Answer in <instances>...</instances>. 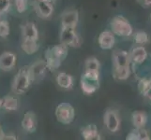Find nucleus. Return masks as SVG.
<instances>
[{
    "instance_id": "393cba45",
    "label": "nucleus",
    "mask_w": 151,
    "mask_h": 140,
    "mask_svg": "<svg viewBox=\"0 0 151 140\" xmlns=\"http://www.w3.org/2000/svg\"><path fill=\"white\" fill-rule=\"evenodd\" d=\"M148 40H149L148 35L145 32H144V31H138L134 35L135 43L140 46H144L145 44H147L148 42Z\"/></svg>"
},
{
    "instance_id": "bb28decb",
    "label": "nucleus",
    "mask_w": 151,
    "mask_h": 140,
    "mask_svg": "<svg viewBox=\"0 0 151 140\" xmlns=\"http://www.w3.org/2000/svg\"><path fill=\"white\" fill-rule=\"evenodd\" d=\"M10 28H9V23L7 21H0V38H6L9 35Z\"/></svg>"
},
{
    "instance_id": "aec40b11",
    "label": "nucleus",
    "mask_w": 151,
    "mask_h": 140,
    "mask_svg": "<svg viewBox=\"0 0 151 140\" xmlns=\"http://www.w3.org/2000/svg\"><path fill=\"white\" fill-rule=\"evenodd\" d=\"M24 53H25L28 55H32L36 53L39 50V44L38 40L35 39H23V42L21 44Z\"/></svg>"
},
{
    "instance_id": "e433bc0d",
    "label": "nucleus",
    "mask_w": 151,
    "mask_h": 140,
    "mask_svg": "<svg viewBox=\"0 0 151 140\" xmlns=\"http://www.w3.org/2000/svg\"><path fill=\"white\" fill-rule=\"evenodd\" d=\"M0 16H1V13H0Z\"/></svg>"
},
{
    "instance_id": "6e6552de",
    "label": "nucleus",
    "mask_w": 151,
    "mask_h": 140,
    "mask_svg": "<svg viewBox=\"0 0 151 140\" xmlns=\"http://www.w3.org/2000/svg\"><path fill=\"white\" fill-rule=\"evenodd\" d=\"M103 121L108 131L111 133H116L120 128V118L116 110L108 109L104 114Z\"/></svg>"
},
{
    "instance_id": "9b49d317",
    "label": "nucleus",
    "mask_w": 151,
    "mask_h": 140,
    "mask_svg": "<svg viewBox=\"0 0 151 140\" xmlns=\"http://www.w3.org/2000/svg\"><path fill=\"white\" fill-rule=\"evenodd\" d=\"M99 45L102 50H110L112 49L114 43H116V38H114V34L110 30H105L101 32L98 38Z\"/></svg>"
},
{
    "instance_id": "20e7f679",
    "label": "nucleus",
    "mask_w": 151,
    "mask_h": 140,
    "mask_svg": "<svg viewBox=\"0 0 151 140\" xmlns=\"http://www.w3.org/2000/svg\"><path fill=\"white\" fill-rule=\"evenodd\" d=\"M112 32L119 37H129L133 33V29L132 24L129 21L123 16L114 17L111 22Z\"/></svg>"
},
{
    "instance_id": "4468645a",
    "label": "nucleus",
    "mask_w": 151,
    "mask_h": 140,
    "mask_svg": "<svg viewBox=\"0 0 151 140\" xmlns=\"http://www.w3.org/2000/svg\"><path fill=\"white\" fill-rule=\"evenodd\" d=\"M22 127L27 133H34L37 129V119L33 111L25 112L22 121Z\"/></svg>"
},
{
    "instance_id": "423d86ee",
    "label": "nucleus",
    "mask_w": 151,
    "mask_h": 140,
    "mask_svg": "<svg viewBox=\"0 0 151 140\" xmlns=\"http://www.w3.org/2000/svg\"><path fill=\"white\" fill-rule=\"evenodd\" d=\"M59 38L61 43L67 46L73 47V48H79L83 42L80 36L76 33L75 28L62 27Z\"/></svg>"
},
{
    "instance_id": "2f4dec72",
    "label": "nucleus",
    "mask_w": 151,
    "mask_h": 140,
    "mask_svg": "<svg viewBox=\"0 0 151 140\" xmlns=\"http://www.w3.org/2000/svg\"><path fill=\"white\" fill-rule=\"evenodd\" d=\"M145 97H147L148 99H150V100H151V86H150V88H149V89L147 90V92H145Z\"/></svg>"
},
{
    "instance_id": "c9c22d12",
    "label": "nucleus",
    "mask_w": 151,
    "mask_h": 140,
    "mask_svg": "<svg viewBox=\"0 0 151 140\" xmlns=\"http://www.w3.org/2000/svg\"><path fill=\"white\" fill-rule=\"evenodd\" d=\"M150 20H151V15H150Z\"/></svg>"
},
{
    "instance_id": "f03ea898",
    "label": "nucleus",
    "mask_w": 151,
    "mask_h": 140,
    "mask_svg": "<svg viewBox=\"0 0 151 140\" xmlns=\"http://www.w3.org/2000/svg\"><path fill=\"white\" fill-rule=\"evenodd\" d=\"M80 86L83 92L86 95H91L100 88V72L85 70L81 77Z\"/></svg>"
},
{
    "instance_id": "a211bd4d",
    "label": "nucleus",
    "mask_w": 151,
    "mask_h": 140,
    "mask_svg": "<svg viewBox=\"0 0 151 140\" xmlns=\"http://www.w3.org/2000/svg\"><path fill=\"white\" fill-rule=\"evenodd\" d=\"M56 82L59 87L65 90H70L73 86V77L66 72H60L56 77Z\"/></svg>"
},
{
    "instance_id": "6ab92c4d",
    "label": "nucleus",
    "mask_w": 151,
    "mask_h": 140,
    "mask_svg": "<svg viewBox=\"0 0 151 140\" xmlns=\"http://www.w3.org/2000/svg\"><path fill=\"white\" fill-rule=\"evenodd\" d=\"M132 121L135 128H145L147 122V115L144 111H134L132 116Z\"/></svg>"
},
{
    "instance_id": "473e14b6",
    "label": "nucleus",
    "mask_w": 151,
    "mask_h": 140,
    "mask_svg": "<svg viewBox=\"0 0 151 140\" xmlns=\"http://www.w3.org/2000/svg\"><path fill=\"white\" fill-rule=\"evenodd\" d=\"M4 136H5V133L3 132V130H2L1 126H0V140H2V139H3Z\"/></svg>"
},
{
    "instance_id": "a878e982",
    "label": "nucleus",
    "mask_w": 151,
    "mask_h": 140,
    "mask_svg": "<svg viewBox=\"0 0 151 140\" xmlns=\"http://www.w3.org/2000/svg\"><path fill=\"white\" fill-rule=\"evenodd\" d=\"M150 86H151V80L147 79H142L138 82V90L143 95H145V92H147Z\"/></svg>"
},
{
    "instance_id": "9d476101",
    "label": "nucleus",
    "mask_w": 151,
    "mask_h": 140,
    "mask_svg": "<svg viewBox=\"0 0 151 140\" xmlns=\"http://www.w3.org/2000/svg\"><path fill=\"white\" fill-rule=\"evenodd\" d=\"M17 57L12 51H5L0 55V69L9 71L16 65Z\"/></svg>"
},
{
    "instance_id": "b1692460",
    "label": "nucleus",
    "mask_w": 151,
    "mask_h": 140,
    "mask_svg": "<svg viewBox=\"0 0 151 140\" xmlns=\"http://www.w3.org/2000/svg\"><path fill=\"white\" fill-rule=\"evenodd\" d=\"M85 69L87 71H96L100 72L101 64L96 57H89L86 60L85 63Z\"/></svg>"
},
{
    "instance_id": "f8f14e48",
    "label": "nucleus",
    "mask_w": 151,
    "mask_h": 140,
    "mask_svg": "<svg viewBox=\"0 0 151 140\" xmlns=\"http://www.w3.org/2000/svg\"><path fill=\"white\" fill-rule=\"evenodd\" d=\"M36 11L41 19H48L54 12L53 3L38 0L36 2Z\"/></svg>"
},
{
    "instance_id": "412c9836",
    "label": "nucleus",
    "mask_w": 151,
    "mask_h": 140,
    "mask_svg": "<svg viewBox=\"0 0 151 140\" xmlns=\"http://www.w3.org/2000/svg\"><path fill=\"white\" fill-rule=\"evenodd\" d=\"M126 139L127 140H150V136L145 129L136 128L128 134Z\"/></svg>"
},
{
    "instance_id": "0eeeda50",
    "label": "nucleus",
    "mask_w": 151,
    "mask_h": 140,
    "mask_svg": "<svg viewBox=\"0 0 151 140\" xmlns=\"http://www.w3.org/2000/svg\"><path fill=\"white\" fill-rule=\"evenodd\" d=\"M47 69L48 67L44 60H39L35 62L33 65L28 66L29 74L32 82H37L42 80L46 74V70Z\"/></svg>"
},
{
    "instance_id": "2eb2a0df",
    "label": "nucleus",
    "mask_w": 151,
    "mask_h": 140,
    "mask_svg": "<svg viewBox=\"0 0 151 140\" xmlns=\"http://www.w3.org/2000/svg\"><path fill=\"white\" fill-rule=\"evenodd\" d=\"M129 54V59H131V63H133L135 65H140L147 59V51L143 46H139L133 48Z\"/></svg>"
},
{
    "instance_id": "4be33fe9",
    "label": "nucleus",
    "mask_w": 151,
    "mask_h": 140,
    "mask_svg": "<svg viewBox=\"0 0 151 140\" xmlns=\"http://www.w3.org/2000/svg\"><path fill=\"white\" fill-rule=\"evenodd\" d=\"M131 75L129 66H116L114 67L113 77L116 80H126Z\"/></svg>"
},
{
    "instance_id": "dca6fc26",
    "label": "nucleus",
    "mask_w": 151,
    "mask_h": 140,
    "mask_svg": "<svg viewBox=\"0 0 151 140\" xmlns=\"http://www.w3.org/2000/svg\"><path fill=\"white\" fill-rule=\"evenodd\" d=\"M22 37L23 39H35L39 38V31L34 23L28 22L22 26Z\"/></svg>"
},
{
    "instance_id": "1a4fd4ad",
    "label": "nucleus",
    "mask_w": 151,
    "mask_h": 140,
    "mask_svg": "<svg viewBox=\"0 0 151 140\" xmlns=\"http://www.w3.org/2000/svg\"><path fill=\"white\" fill-rule=\"evenodd\" d=\"M79 22V13L77 10H67L61 15L62 27L75 28Z\"/></svg>"
},
{
    "instance_id": "f3484780",
    "label": "nucleus",
    "mask_w": 151,
    "mask_h": 140,
    "mask_svg": "<svg viewBox=\"0 0 151 140\" xmlns=\"http://www.w3.org/2000/svg\"><path fill=\"white\" fill-rule=\"evenodd\" d=\"M82 136L85 140H100L101 134L99 133L96 125L94 124H89L84 128H82Z\"/></svg>"
},
{
    "instance_id": "ddd939ff",
    "label": "nucleus",
    "mask_w": 151,
    "mask_h": 140,
    "mask_svg": "<svg viewBox=\"0 0 151 140\" xmlns=\"http://www.w3.org/2000/svg\"><path fill=\"white\" fill-rule=\"evenodd\" d=\"M113 64L114 67L116 66H129L131 64V59H129V54L127 51L122 50H116L113 53Z\"/></svg>"
},
{
    "instance_id": "39448f33",
    "label": "nucleus",
    "mask_w": 151,
    "mask_h": 140,
    "mask_svg": "<svg viewBox=\"0 0 151 140\" xmlns=\"http://www.w3.org/2000/svg\"><path fill=\"white\" fill-rule=\"evenodd\" d=\"M55 117L60 123L62 124H70L75 118V110L70 103H60L56 107Z\"/></svg>"
},
{
    "instance_id": "7ed1b4c3",
    "label": "nucleus",
    "mask_w": 151,
    "mask_h": 140,
    "mask_svg": "<svg viewBox=\"0 0 151 140\" xmlns=\"http://www.w3.org/2000/svg\"><path fill=\"white\" fill-rule=\"evenodd\" d=\"M31 83H32V80L30 77L28 66H24L22 69H20L15 76L12 85V90L15 95H23L25 92H27Z\"/></svg>"
},
{
    "instance_id": "f704fd0d",
    "label": "nucleus",
    "mask_w": 151,
    "mask_h": 140,
    "mask_svg": "<svg viewBox=\"0 0 151 140\" xmlns=\"http://www.w3.org/2000/svg\"><path fill=\"white\" fill-rule=\"evenodd\" d=\"M2 103H3L2 99H0V107H2Z\"/></svg>"
},
{
    "instance_id": "5701e85b",
    "label": "nucleus",
    "mask_w": 151,
    "mask_h": 140,
    "mask_svg": "<svg viewBox=\"0 0 151 140\" xmlns=\"http://www.w3.org/2000/svg\"><path fill=\"white\" fill-rule=\"evenodd\" d=\"M2 107H4L5 109L8 111H15L18 109V100L13 96H5L4 98H2Z\"/></svg>"
},
{
    "instance_id": "cd10ccee",
    "label": "nucleus",
    "mask_w": 151,
    "mask_h": 140,
    "mask_svg": "<svg viewBox=\"0 0 151 140\" xmlns=\"http://www.w3.org/2000/svg\"><path fill=\"white\" fill-rule=\"evenodd\" d=\"M15 8L19 13H24L27 10L28 8V0H14Z\"/></svg>"
},
{
    "instance_id": "c756f323",
    "label": "nucleus",
    "mask_w": 151,
    "mask_h": 140,
    "mask_svg": "<svg viewBox=\"0 0 151 140\" xmlns=\"http://www.w3.org/2000/svg\"><path fill=\"white\" fill-rule=\"evenodd\" d=\"M138 2L145 8L151 6V0H138Z\"/></svg>"
},
{
    "instance_id": "f257e3e1",
    "label": "nucleus",
    "mask_w": 151,
    "mask_h": 140,
    "mask_svg": "<svg viewBox=\"0 0 151 140\" xmlns=\"http://www.w3.org/2000/svg\"><path fill=\"white\" fill-rule=\"evenodd\" d=\"M68 46L59 43L54 46H51L45 51V62L48 69L55 70L60 67L68 55Z\"/></svg>"
},
{
    "instance_id": "7c9ffc66",
    "label": "nucleus",
    "mask_w": 151,
    "mask_h": 140,
    "mask_svg": "<svg viewBox=\"0 0 151 140\" xmlns=\"http://www.w3.org/2000/svg\"><path fill=\"white\" fill-rule=\"evenodd\" d=\"M17 136L15 134H5L2 140H16Z\"/></svg>"
},
{
    "instance_id": "c85d7f7f",
    "label": "nucleus",
    "mask_w": 151,
    "mask_h": 140,
    "mask_svg": "<svg viewBox=\"0 0 151 140\" xmlns=\"http://www.w3.org/2000/svg\"><path fill=\"white\" fill-rule=\"evenodd\" d=\"M10 0H0V13H6L9 9Z\"/></svg>"
},
{
    "instance_id": "72a5a7b5",
    "label": "nucleus",
    "mask_w": 151,
    "mask_h": 140,
    "mask_svg": "<svg viewBox=\"0 0 151 140\" xmlns=\"http://www.w3.org/2000/svg\"><path fill=\"white\" fill-rule=\"evenodd\" d=\"M41 1H46V2H50V3H54L55 0H41Z\"/></svg>"
}]
</instances>
